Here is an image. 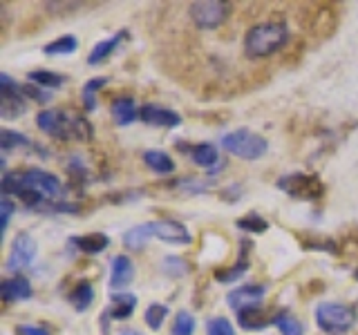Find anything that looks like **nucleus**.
Segmentation results:
<instances>
[{"label":"nucleus","instance_id":"f257e3e1","mask_svg":"<svg viewBox=\"0 0 358 335\" xmlns=\"http://www.w3.org/2000/svg\"><path fill=\"white\" fill-rule=\"evenodd\" d=\"M36 123L43 132L61 141H90L92 139V123L78 114H65L61 110H43L36 117Z\"/></svg>","mask_w":358,"mask_h":335},{"label":"nucleus","instance_id":"f03ea898","mask_svg":"<svg viewBox=\"0 0 358 335\" xmlns=\"http://www.w3.org/2000/svg\"><path fill=\"white\" fill-rule=\"evenodd\" d=\"M289 43V27L285 22H260L244 36V52L249 59H266Z\"/></svg>","mask_w":358,"mask_h":335},{"label":"nucleus","instance_id":"7ed1b4c3","mask_svg":"<svg viewBox=\"0 0 358 335\" xmlns=\"http://www.w3.org/2000/svg\"><path fill=\"white\" fill-rule=\"evenodd\" d=\"M222 148L231 152L233 156H238V159L255 161V159H260V156H264V152L268 150V141L262 137V134L240 128V130L224 134Z\"/></svg>","mask_w":358,"mask_h":335},{"label":"nucleus","instance_id":"20e7f679","mask_svg":"<svg viewBox=\"0 0 358 335\" xmlns=\"http://www.w3.org/2000/svg\"><path fill=\"white\" fill-rule=\"evenodd\" d=\"M316 324L324 333H345L356 324V311L338 302H322L316 308Z\"/></svg>","mask_w":358,"mask_h":335},{"label":"nucleus","instance_id":"39448f33","mask_svg":"<svg viewBox=\"0 0 358 335\" xmlns=\"http://www.w3.org/2000/svg\"><path fill=\"white\" fill-rule=\"evenodd\" d=\"M278 188L285 190V193L291 197L305 199V201H316L324 193V186L320 179L316 174H305V172H294V174L280 177Z\"/></svg>","mask_w":358,"mask_h":335},{"label":"nucleus","instance_id":"423d86ee","mask_svg":"<svg viewBox=\"0 0 358 335\" xmlns=\"http://www.w3.org/2000/svg\"><path fill=\"white\" fill-rule=\"evenodd\" d=\"M22 87L9 74H0V117L3 119H18L27 112V103L22 98Z\"/></svg>","mask_w":358,"mask_h":335},{"label":"nucleus","instance_id":"0eeeda50","mask_svg":"<svg viewBox=\"0 0 358 335\" xmlns=\"http://www.w3.org/2000/svg\"><path fill=\"white\" fill-rule=\"evenodd\" d=\"M231 14L229 3H220V0H201V3L190 5V18L199 29H215L224 25V20Z\"/></svg>","mask_w":358,"mask_h":335},{"label":"nucleus","instance_id":"6e6552de","mask_svg":"<svg viewBox=\"0 0 358 335\" xmlns=\"http://www.w3.org/2000/svg\"><path fill=\"white\" fill-rule=\"evenodd\" d=\"M38 253V246L34 241V237L29 232H18L14 244L9 248V257H7V268L11 273H20L25 268L31 266L34 257Z\"/></svg>","mask_w":358,"mask_h":335},{"label":"nucleus","instance_id":"1a4fd4ad","mask_svg":"<svg viewBox=\"0 0 358 335\" xmlns=\"http://www.w3.org/2000/svg\"><path fill=\"white\" fill-rule=\"evenodd\" d=\"M266 286L264 284H246L240 288H233L227 295V304L235 311H246V308H255L260 306V302L264 299Z\"/></svg>","mask_w":358,"mask_h":335},{"label":"nucleus","instance_id":"9d476101","mask_svg":"<svg viewBox=\"0 0 358 335\" xmlns=\"http://www.w3.org/2000/svg\"><path fill=\"white\" fill-rule=\"evenodd\" d=\"M22 186H29L34 190H38L43 197H59L63 193V186L59 181V177H54L45 170H25L20 172Z\"/></svg>","mask_w":358,"mask_h":335},{"label":"nucleus","instance_id":"9b49d317","mask_svg":"<svg viewBox=\"0 0 358 335\" xmlns=\"http://www.w3.org/2000/svg\"><path fill=\"white\" fill-rule=\"evenodd\" d=\"M139 119L143 123H148V126H152V128H164V130L182 126V117H179L175 110H168V107L155 105V103H145L139 110Z\"/></svg>","mask_w":358,"mask_h":335},{"label":"nucleus","instance_id":"f8f14e48","mask_svg":"<svg viewBox=\"0 0 358 335\" xmlns=\"http://www.w3.org/2000/svg\"><path fill=\"white\" fill-rule=\"evenodd\" d=\"M152 234L166 244H190V239H193L184 223L175 219L152 221Z\"/></svg>","mask_w":358,"mask_h":335},{"label":"nucleus","instance_id":"ddd939ff","mask_svg":"<svg viewBox=\"0 0 358 335\" xmlns=\"http://www.w3.org/2000/svg\"><path fill=\"white\" fill-rule=\"evenodd\" d=\"M275 320H278V313L262 311L260 306L238 313V324L244 331H262L268 327V324H275Z\"/></svg>","mask_w":358,"mask_h":335},{"label":"nucleus","instance_id":"4468645a","mask_svg":"<svg viewBox=\"0 0 358 335\" xmlns=\"http://www.w3.org/2000/svg\"><path fill=\"white\" fill-rule=\"evenodd\" d=\"M0 295H3L5 302H25L34 295V288L27 277L16 275V277L3 279V284H0Z\"/></svg>","mask_w":358,"mask_h":335},{"label":"nucleus","instance_id":"2eb2a0df","mask_svg":"<svg viewBox=\"0 0 358 335\" xmlns=\"http://www.w3.org/2000/svg\"><path fill=\"white\" fill-rule=\"evenodd\" d=\"M249 248H251V241L249 239H242L240 244V257H238V264L231 266V268H220L215 271V279L222 284H229V282H235V279H240L246 275L249 271Z\"/></svg>","mask_w":358,"mask_h":335},{"label":"nucleus","instance_id":"dca6fc26","mask_svg":"<svg viewBox=\"0 0 358 335\" xmlns=\"http://www.w3.org/2000/svg\"><path fill=\"white\" fill-rule=\"evenodd\" d=\"M134 279V264L128 255L112 257V273H110V286L112 288H126Z\"/></svg>","mask_w":358,"mask_h":335},{"label":"nucleus","instance_id":"f3484780","mask_svg":"<svg viewBox=\"0 0 358 335\" xmlns=\"http://www.w3.org/2000/svg\"><path fill=\"white\" fill-rule=\"evenodd\" d=\"M123 38H128V34H126V31H119V34H115V36H110V38H106V40H99V43L94 45V47H92V52H90L87 63H90V65H101L103 61H108L110 56L117 52V47L121 45Z\"/></svg>","mask_w":358,"mask_h":335},{"label":"nucleus","instance_id":"a211bd4d","mask_svg":"<svg viewBox=\"0 0 358 335\" xmlns=\"http://www.w3.org/2000/svg\"><path fill=\"white\" fill-rule=\"evenodd\" d=\"M137 308V297L132 293H112L110 308L106 311L112 320H128Z\"/></svg>","mask_w":358,"mask_h":335},{"label":"nucleus","instance_id":"6ab92c4d","mask_svg":"<svg viewBox=\"0 0 358 335\" xmlns=\"http://www.w3.org/2000/svg\"><path fill=\"white\" fill-rule=\"evenodd\" d=\"M112 119H115L117 126H130L132 121L139 119V110L134 105L132 96H121L112 100Z\"/></svg>","mask_w":358,"mask_h":335},{"label":"nucleus","instance_id":"aec40b11","mask_svg":"<svg viewBox=\"0 0 358 335\" xmlns=\"http://www.w3.org/2000/svg\"><path fill=\"white\" fill-rule=\"evenodd\" d=\"M78 251H83L87 255H99L103 253L110 246V237L103 232H90V234H78V237L70 239Z\"/></svg>","mask_w":358,"mask_h":335},{"label":"nucleus","instance_id":"412c9836","mask_svg":"<svg viewBox=\"0 0 358 335\" xmlns=\"http://www.w3.org/2000/svg\"><path fill=\"white\" fill-rule=\"evenodd\" d=\"M150 237H155V234H152V221L130 228L126 234H123V246H126L128 251H141L143 246L148 244Z\"/></svg>","mask_w":358,"mask_h":335},{"label":"nucleus","instance_id":"4be33fe9","mask_svg":"<svg viewBox=\"0 0 358 335\" xmlns=\"http://www.w3.org/2000/svg\"><path fill=\"white\" fill-rule=\"evenodd\" d=\"M92 302H94V286L90 284V282H78L72 290H70V304L78 311V313H83L87 311L90 306H92Z\"/></svg>","mask_w":358,"mask_h":335},{"label":"nucleus","instance_id":"5701e85b","mask_svg":"<svg viewBox=\"0 0 358 335\" xmlns=\"http://www.w3.org/2000/svg\"><path fill=\"white\" fill-rule=\"evenodd\" d=\"M143 161L150 170L159 172V174H173L175 172V161L164 150H145Z\"/></svg>","mask_w":358,"mask_h":335},{"label":"nucleus","instance_id":"b1692460","mask_svg":"<svg viewBox=\"0 0 358 335\" xmlns=\"http://www.w3.org/2000/svg\"><path fill=\"white\" fill-rule=\"evenodd\" d=\"M190 156H193V161L201 168H213L215 163H220V152L213 143H197L193 145V150H190Z\"/></svg>","mask_w":358,"mask_h":335},{"label":"nucleus","instance_id":"393cba45","mask_svg":"<svg viewBox=\"0 0 358 335\" xmlns=\"http://www.w3.org/2000/svg\"><path fill=\"white\" fill-rule=\"evenodd\" d=\"M76 50H78V38L72 36V34H65V36L56 38L43 47V52L48 56H67V54H74Z\"/></svg>","mask_w":358,"mask_h":335},{"label":"nucleus","instance_id":"a878e982","mask_svg":"<svg viewBox=\"0 0 358 335\" xmlns=\"http://www.w3.org/2000/svg\"><path fill=\"white\" fill-rule=\"evenodd\" d=\"M31 141L25 137L22 132H14V130H0V150L5 154L11 152L14 148H29Z\"/></svg>","mask_w":358,"mask_h":335},{"label":"nucleus","instance_id":"bb28decb","mask_svg":"<svg viewBox=\"0 0 358 335\" xmlns=\"http://www.w3.org/2000/svg\"><path fill=\"white\" fill-rule=\"evenodd\" d=\"M27 78H29L31 83L43 85V87H50V89H59L65 83V76L63 74H56V72H50V70H34V72L27 74Z\"/></svg>","mask_w":358,"mask_h":335},{"label":"nucleus","instance_id":"cd10ccee","mask_svg":"<svg viewBox=\"0 0 358 335\" xmlns=\"http://www.w3.org/2000/svg\"><path fill=\"white\" fill-rule=\"evenodd\" d=\"M275 327L280 329V335H305V327H302V322L296 320L289 311H278Z\"/></svg>","mask_w":358,"mask_h":335},{"label":"nucleus","instance_id":"c85d7f7f","mask_svg":"<svg viewBox=\"0 0 358 335\" xmlns=\"http://www.w3.org/2000/svg\"><path fill=\"white\" fill-rule=\"evenodd\" d=\"M106 83H108V78L106 76H96V78H92V81H87L85 85H83V92H81V98H83V105H85V110H96V92L101 87H106Z\"/></svg>","mask_w":358,"mask_h":335},{"label":"nucleus","instance_id":"c756f323","mask_svg":"<svg viewBox=\"0 0 358 335\" xmlns=\"http://www.w3.org/2000/svg\"><path fill=\"white\" fill-rule=\"evenodd\" d=\"M235 226H238L240 230H246V232L262 234L268 228V221L257 215V212H249V215H244V217H240L238 221H235Z\"/></svg>","mask_w":358,"mask_h":335},{"label":"nucleus","instance_id":"7c9ffc66","mask_svg":"<svg viewBox=\"0 0 358 335\" xmlns=\"http://www.w3.org/2000/svg\"><path fill=\"white\" fill-rule=\"evenodd\" d=\"M166 318H168V306L166 304H150L143 313V320L152 331H159Z\"/></svg>","mask_w":358,"mask_h":335},{"label":"nucleus","instance_id":"2f4dec72","mask_svg":"<svg viewBox=\"0 0 358 335\" xmlns=\"http://www.w3.org/2000/svg\"><path fill=\"white\" fill-rule=\"evenodd\" d=\"M195 333V318L193 313L179 311L173 322V335H193Z\"/></svg>","mask_w":358,"mask_h":335},{"label":"nucleus","instance_id":"473e14b6","mask_svg":"<svg viewBox=\"0 0 358 335\" xmlns=\"http://www.w3.org/2000/svg\"><path fill=\"white\" fill-rule=\"evenodd\" d=\"M162 271L166 275H171V277H182V275L188 273V264H186V260H182V257L171 255V257H166V260H164Z\"/></svg>","mask_w":358,"mask_h":335},{"label":"nucleus","instance_id":"72a5a7b5","mask_svg":"<svg viewBox=\"0 0 358 335\" xmlns=\"http://www.w3.org/2000/svg\"><path fill=\"white\" fill-rule=\"evenodd\" d=\"M206 335H235V329L227 318H210L206 322Z\"/></svg>","mask_w":358,"mask_h":335},{"label":"nucleus","instance_id":"f704fd0d","mask_svg":"<svg viewBox=\"0 0 358 335\" xmlns=\"http://www.w3.org/2000/svg\"><path fill=\"white\" fill-rule=\"evenodd\" d=\"M20 184H22V181H20ZM16 197H18L27 208H36V206L43 204V195L38 193V190L29 188V186H22V188L18 190V195H16Z\"/></svg>","mask_w":358,"mask_h":335},{"label":"nucleus","instance_id":"c9c22d12","mask_svg":"<svg viewBox=\"0 0 358 335\" xmlns=\"http://www.w3.org/2000/svg\"><path fill=\"white\" fill-rule=\"evenodd\" d=\"M22 94H25L27 98H34L36 103H50V92H43V89L38 85H34V83H27V85H22Z\"/></svg>","mask_w":358,"mask_h":335},{"label":"nucleus","instance_id":"e433bc0d","mask_svg":"<svg viewBox=\"0 0 358 335\" xmlns=\"http://www.w3.org/2000/svg\"><path fill=\"white\" fill-rule=\"evenodd\" d=\"M0 223H3V234L7 232L9 228V221H11V215H14V204H11V199L9 197H3L0 199Z\"/></svg>","mask_w":358,"mask_h":335},{"label":"nucleus","instance_id":"4c0bfd02","mask_svg":"<svg viewBox=\"0 0 358 335\" xmlns=\"http://www.w3.org/2000/svg\"><path fill=\"white\" fill-rule=\"evenodd\" d=\"M16 335H52V333L43 327H34V324H18Z\"/></svg>","mask_w":358,"mask_h":335},{"label":"nucleus","instance_id":"58836bf2","mask_svg":"<svg viewBox=\"0 0 358 335\" xmlns=\"http://www.w3.org/2000/svg\"><path fill=\"white\" fill-rule=\"evenodd\" d=\"M119 335H141V333H137V331H123V333H119Z\"/></svg>","mask_w":358,"mask_h":335},{"label":"nucleus","instance_id":"ea45409f","mask_svg":"<svg viewBox=\"0 0 358 335\" xmlns=\"http://www.w3.org/2000/svg\"><path fill=\"white\" fill-rule=\"evenodd\" d=\"M356 279H358V268H356Z\"/></svg>","mask_w":358,"mask_h":335}]
</instances>
